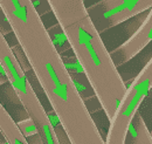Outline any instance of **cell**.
Segmentation results:
<instances>
[{
  "label": "cell",
  "mask_w": 152,
  "mask_h": 144,
  "mask_svg": "<svg viewBox=\"0 0 152 144\" xmlns=\"http://www.w3.org/2000/svg\"><path fill=\"white\" fill-rule=\"evenodd\" d=\"M70 144H105L34 4L7 21Z\"/></svg>",
  "instance_id": "obj_1"
},
{
  "label": "cell",
  "mask_w": 152,
  "mask_h": 144,
  "mask_svg": "<svg viewBox=\"0 0 152 144\" xmlns=\"http://www.w3.org/2000/svg\"><path fill=\"white\" fill-rule=\"evenodd\" d=\"M104 114L110 121L126 84L89 14L61 28Z\"/></svg>",
  "instance_id": "obj_2"
},
{
  "label": "cell",
  "mask_w": 152,
  "mask_h": 144,
  "mask_svg": "<svg viewBox=\"0 0 152 144\" xmlns=\"http://www.w3.org/2000/svg\"><path fill=\"white\" fill-rule=\"evenodd\" d=\"M0 63L7 75V80L19 97L20 103L28 116L35 122L43 144H60L54 126L29 83L17 55L0 31Z\"/></svg>",
  "instance_id": "obj_3"
},
{
  "label": "cell",
  "mask_w": 152,
  "mask_h": 144,
  "mask_svg": "<svg viewBox=\"0 0 152 144\" xmlns=\"http://www.w3.org/2000/svg\"><path fill=\"white\" fill-rule=\"evenodd\" d=\"M152 89V57L145 67L134 77L116 110L109 121V130L105 144H124L129 123L134 114L139 110L140 104Z\"/></svg>",
  "instance_id": "obj_4"
},
{
  "label": "cell",
  "mask_w": 152,
  "mask_h": 144,
  "mask_svg": "<svg viewBox=\"0 0 152 144\" xmlns=\"http://www.w3.org/2000/svg\"><path fill=\"white\" fill-rule=\"evenodd\" d=\"M151 7L152 0H101L87 11L89 15L94 14V18L90 19L101 33L149 11Z\"/></svg>",
  "instance_id": "obj_5"
},
{
  "label": "cell",
  "mask_w": 152,
  "mask_h": 144,
  "mask_svg": "<svg viewBox=\"0 0 152 144\" xmlns=\"http://www.w3.org/2000/svg\"><path fill=\"white\" fill-rule=\"evenodd\" d=\"M152 41V7L139 28L110 54L116 66H122L139 54Z\"/></svg>",
  "instance_id": "obj_6"
},
{
  "label": "cell",
  "mask_w": 152,
  "mask_h": 144,
  "mask_svg": "<svg viewBox=\"0 0 152 144\" xmlns=\"http://www.w3.org/2000/svg\"><path fill=\"white\" fill-rule=\"evenodd\" d=\"M61 28L88 14L84 2L80 0H46Z\"/></svg>",
  "instance_id": "obj_7"
},
{
  "label": "cell",
  "mask_w": 152,
  "mask_h": 144,
  "mask_svg": "<svg viewBox=\"0 0 152 144\" xmlns=\"http://www.w3.org/2000/svg\"><path fill=\"white\" fill-rule=\"evenodd\" d=\"M124 144H152L151 131L148 129L139 110L129 123Z\"/></svg>",
  "instance_id": "obj_8"
},
{
  "label": "cell",
  "mask_w": 152,
  "mask_h": 144,
  "mask_svg": "<svg viewBox=\"0 0 152 144\" xmlns=\"http://www.w3.org/2000/svg\"><path fill=\"white\" fill-rule=\"evenodd\" d=\"M18 124V128L19 130L21 131L22 136L27 140L28 143H42V138L39 134V129L35 122L28 116V118L26 120H22L20 122H17Z\"/></svg>",
  "instance_id": "obj_9"
},
{
  "label": "cell",
  "mask_w": 152,
  "mask_h": 144,
  "mask_svg": "<svg viewBox=\"0 0 152 144\" xmlns=\"http://www.w3.org/2000/svg\"><path fill=\"white\" fill-rule=\"evenodd\" d=\"M6 82H8V80H7V75H6L5 69L2 68V66H1V63H0V86L4 84V83H6Z\"/></svg>",
  "instance_id": "obj_10"
},
{
  "label": "cell",
  "mask_w": 152,
  "mask_h": 144,
  "mask_svg": "<svg viewBox=\"0 0 152 144\" xmlns=\"http://www.w3.org/2000/svg\"><path fill=\"white\" fill-rule=\"evenodd\" d=\"M80 1H81V2H84V0H80Z\"/></svg>",
  "instance_id": "obj_11"
},
{
  "label": "cell",
  "mask_w": 152,
  "mask_h": 144,
  "mask_svg": "<svg viewBox=\"0 0 152 144\" xmlns=\"http://www.w3.org/2000/svg\"><path fill=\"white\" fill-rule=\"evenodd\" d=\"M151 136H152V130H151Z\"/></svg>",
  "instance_id": "obj_12"
}]
</instances>
